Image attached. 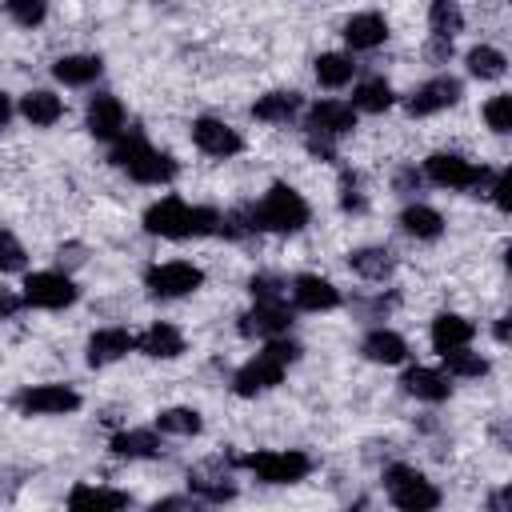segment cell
<instances>
[{"instance_id": "5", "label": "cell", "mask_w": 512, "mask_h": 512, "mask_svg": "<svg viewBox=\"0 0 512 512\" xmlns=\"http://www.w3.org/2000/svg\"><path fill=\"white\" fill-rule=\"evenodd\" d=\"M384 488H388V500L404 512H428L440 504V488L412 464H388L384 468Z\"/></svg>"}, {"instance_id": "27", "label": "cell", "mask_w": 512, "mask_h": 512, "mask_svg": "<svg viewBox=\"0 0 512 512\" xmlns=\"http://www.w3.org/2000/svg\"><path fill=\"white\" fill-rule=\"evenodd\" d=\"M348 264H352V272L364 276V280H388L392 268H396V252H392V248H380V244H368V248L348 252Z\"/></svg>"}, {"instance_id": "48", "label": "cell", "mask_w": 512, "mask_h": 512, "mask_svg": "<svg viewBox=\"0 0 512 512\" xmlns=\"http://www.w3.org/2000/svg\"><path fill=\"white\" fill-rule=\"evenodd\" d=\"M152 508H156V512H160V508H188V500H184V496H164V500H156Z\"/></svg>"}, {"instance_id": "42", "label": "cell", "mask_w": 512, "mask_h": 512, "mask_svg": "<svg viewBox=\"0 0 512 512\" xmlns=\"http://www.w3.org/2000/svg\"><path fill=\"white\" fill-rule=\"evenodd\" d=\"M264 352H268V356H276V360L288 368V364H296V360H300V352H304V348H300L296 340H288V336H272V340L264 344Z\"/></svg>"}, {"instance_id": "43", "label": "cell", "mask_w": 512, "mask_h": 512, "mask_svg": "<svg viewBox=\"0 0 512 512\" xmlns=\"http://www.w3.org/2000/svg\"><path fill=\"white\" fill-rule=\"evenodd\" d=\"M488 184H492V188H488V196L496 200V208H500V212H508V184H512V176L500 168V172H492V176H488Z\"/></svg>"}, {"instance_id": "29", "label": "cell", "mask_w": 512, "mask_h": 512, "mask_svg": "<svg viewBox=\"0 0 512 512\" xmlns=\"http://www.w3.org/2000/svg\"><path fill=\"white\" fill-rule=\"evenodd\" d=\"M312 72H316V80H320L324 88H344V84L356 76V64H352V56H344V52H320L316 64H312Z\"/></svg>"}, {"instance_id": "25", "label": "cell", "mask_w": 512, "mask_h": 512, "mask_svg": "<svg viewBox=\"0 0 512 512\" xmlns=\"http://www.w3.org/2000/svg\"><path fill=\"white\" fill-rule=\"evenodd\" d=\"M300 92H284V88H276V92H264V96H256V104H252V116L256 120H264V124H288V120H296V112H300Z\"/></svg>"}, {"instance_id": "7", "label": "cell", "mask_w": 512, "mask_h": 512, "mask_svg": "<svg viewBox=\"0 0 512 512\" xmlns=\"http://www.w3.org/2000/svg\"><path fill=\"white\" fill-rule=\"evenodd\" d=\"M12 404L24 416H64L80 408V392L68 384H28L12 396Z\"/></svg>"}, {"instance_id": "12", "label": "cell", "mask_w": 512, "mask_h": 512, "mask_svg": "<svg viewBox=\"0 0 512 512\" xmlns=\"http://www.w3.org/2000/svg\"><path fill=\"white\" fill-rule=\"evenodd\" d=\"M192 144L204 152V156H216V160H228L244 148V136L228 124V120H216V116H200L192 120Z\"/></svg>"}, {"instance_id": "38", "label": "cell", "mask_w": 512, "mask_h": 512, "mask_svg": "<svg viewBox=\"0 0 512 512\" xmlns=\"http://www.w3.org/2000/svg\"><path fill=\"white\" fill-rule=\"evenodd\" d=\"M24 264H28L24 244H20L8 228H0V276H4V272H20Z\"/></svg>"}, {"instance_id": "15", "label": "cell", "mask_w": 512, "mask_h": 512, "mask_svg": "<svg viewBox=\"0 0 512 512\" xmlns=\"http://www.w3.org/2000/svg\"><path fill=\"white\" fill-rule=\"evenodd\" d=\"M288 292H292V304L304 308V312H332V308L340 304L336 284L324 280V276H316V272H300Z\"/></svg>"}, {"instance_id": "6", "label": "cell", "mask_w": 512, "mask_h": 512, "mask_svg": "<svg viewBox=\"0 0 512 512\" xmlns=\"http://www.w3.org/2000/svg\"><path fill=\"white\" fill-rule=\"evenodd\" d=\"M200 284H204V272L192 260H164L144 272V288L160 300H180V296L196 292Z\"/></svg>"}, {"instance_id": "49", "label": "cell", "mask_w": 512, "mask_h": 512, "mask_svg": "<svg viewBox=\"0 0 512 512\" xmlns=\"http://www.w3.org/2000/svg\"><path fill=\"white\" fill-rule=\"evenodd\" d=\"M8 116H12V100H8L4 92H0V128L8 124Z\"/></svg>"}, {"instance_id": "2", "label": "cell", "mask_w": 512, "mask_h": 512, "mask_svg": "<svg viewBox=\"0 0 512 512\" xmlns=\"http://www.w3.org/2000/svg\"><path fill=\"white\" fill-rule=\"evenodd\" d=\"M120 172H128L132 180H140V184H172L176 180V172H180V164L168 156V152H160V148H152L148 144V136L144 132H120L116 140H112V156H108Z\"/></svg>"}, {"instance_id": "35", "label": "cell", "mask_w": 512, "mask_h": 512, "mask_svg": "<svg viewBox=\"0 0 512 512\" xmlns=\"http://www.w3.org/2000/svg\"><path fill=\"white\" fill-rule=\"evenodd\" d=\"M156 428L168 432V436H196L204 428V416L196 408H164L156 416Z\"/></svg>"}, {"instance_id": "32", "label": "cell", "mask_w": 512, "mask_h": 512, "mask_svg": "<svg viewBox=\"0 0 512 512\" xmlns=\"http://www.w3.org/2000/svg\"><path fill=\"white\" fill-rule=\"evenodd\" d=\"M68 504L72 508H124L132 504L128 492H116V488H92V484H76L68 492Z\"/></svg>"}, {"instance_id": "41", "label": "cell", "mask_w": 512, "mask_h": 512, "mask_svg": "<svg viewBox=\"0 0 512 512\" xmlns=\"http://www.w3.org/2000/svg\"><path fill=\"white\" fill-rule=\"evenodd\" d=\"M340 208L344 212H364V192H360V176L356 172L340 176Z\"/></svg>"}, {"instance_id": "16", "label": "cell", "mask_w": 512, "mask_h": 512, "mask_svg": "<svg viewBox=\"0 0 512 512\" xmlns=\"http://www.w3.org/2000/svg\"><path fill=\"white\" fill-rule=\"evenodd\" d=\"M84 124L96 140H116L124 132V104L112 96V92H100L88 100V112H84Z\"/></svg>"}, {"instance_id": "36", "label": "cell", "mask_w": 512, "mask_h": 512, "mask_svg": "<svg viewBox=\"0 0 512 512\" xmlns=\"http://www.w3.org/2000/svg\"><path fill=\"white\" fill-rule=\"evenodd\" d=\"M188 488H192V496H200V500H208V504H224V500H232L236 496V484L232 480H216V476H188Z\"/></svg>"}, {"instance_id": "26", "label": "cell", "mask_w": 512, "mask_h": 512, "mask_svg": "<svg viewBox=\"0 0 512 512\" xmlns=\"http://www.w3.org/2000/svg\"><path fill=\"white\" fill-rule=\"evenodd\" d=\"M400 384H404L408 396L428 400V404H440V400H448V392H452L448 376L436 372V368H408V372L400 376Z\"/></svg>"}, {"instance_id": "13", "label": "cell", "mask_w": 512, "mask_h": 512, "mask_svg": "<svg viewBox=\"0 0 512 512\" xmlns=\"http://www.w3.org/2000/svg\"><path fill=\"white\" fill-rule=\"evenodd\" d=\"M280 380H284V364H280L276 356H268V352H256L248 364L236 368L232 392H236V396H264V392H272Z\"/></svg>"}, {"instance_id": "40", "label": "cell", "mask_w": 512, "mask_h": 512, "mask_svg": "<svg viewBox=\"0 0 512 512\" xmlns=\"http://www.w3.org/2000/svg\"><path fill=\"white\" fill-rule=\"evenodd\" d=\"M284 280L280 276H272V272H256L252 280H248V292H252V300H284Z\"/></svg>"}, {"instance_id": "8", "label": "cell", "mask_w": 512, "mask_h": 512, "mask_svg": "<svg viewBox=\"0 0 512 512\" xmlns=\"http://www.w3.org/2000/svg\"><path fill=\"white\" fill-rule=\"evenodd\" d=\"M424 176L432 184H440V188H484L492 172L488 168H476L460 152H432L424 160Z\"/></svg>"}, {"instance_id": "11", "label": "cell", "mask_w": 512, "mask_h": 512, "mask_svg": "<svg viewBox=\"0 0 512 512\" xmlns=\"http://www.w3.org/2000/svg\"><path fill=\"white\" fill-rule=\"evenodd\" d=\"M304 128H308V136L344 140V136L356 128V108H352V104H344V100H320V104H312V108H308Z\"/></svg>"}, {"instance_id": "50", "label": "cell", "mask_w": 512, "mask_h": 512, "mask_svg": "<svg viewBox=\"0 0 512 512\" xmlns=\"http://www.w3.org/2000/svg\"><path fill=\"white\" fill-rule=\"evenodd\" d=\"M496 340H508V316L496 320Z\"/></svg>"}, {"instance_id": "44", "label": "cell", "mask_w": 512, "mask_h": 512, "mask_svg": "<svg viewBox=\"0 0 512 512\" xmlns=\"http://www.w3.org/2000/svg\"><path fill=\"white\" fill-rule=\"evenodd\" d=\"M308 152L320 156V160H336V140H324V136H304Z\"/></svg>"}, {"instance_id": "33", "label": "cell", "mask_w": 512, "mask_h": 512, "mask_svg": "<svg viewBox=\"0 0 512 512\" xmlns=\"http://www.w3.org/2000/svg\"><path fill=\"white\" fill-rule=\"evenodd\" d=\"M428 24H432V36L452 40V36L464 28V12H460L456 0H432V4H428Z\"/></svg>"}, {"instance_id": "21", "label": "cell", "mask_w": 512, "mask_h": 512, "mask_svg": "<svg viewBox=\"0 0 512 512\" xmlns=\"http://www.w3.org/2000/svg\"><path fill=\"white\" fill-rule=\"evenodd\" d=\"M360 352H364V360H372V364H404V360H408V344H404V336L392 332V328H372V332L360 340Z\"/></svg>"}, {"instance_id": "9", "label": "cell", "mask_w": 512, "mask_h": 512, "mask_svg": "<svg viewBox=\"0 0 512 512\" xmlns=\"http://www.w3.org/2000/svg\"><path fill=\"white\" fill-rule=\"evenodd\" d=\"M460 96H464V84L456 76H432L404 96V112L408 116H436V112L460 104Z\"/></svg>"}, {"instance_id": "37", "label": "cell", "mask_w": 512, "mask_h": 512, "mask_svg": "<svg viewBox=\"0 0 512 512\" xmlns=\"http://www.w3.org/2000/svg\"><path fill=\"white\" fill-rule=\"evenodd\" d=\"M4 8H8V16H12L16 24H24V28H36V24H44V16H48V0H4Z\"/></svg>"}, {"instance_id": "30", "label": "cell", "mask_w": 512, "mask_h": 512, "mask_svg": "<svg viewBox=\"0 0 512 512\" xmlns=\"http://www.w3.org/2000/svg\"><path fill=\"white\" fill-rule=\"evenodd\" d=\"M464 64H468V76H476V80H500L504 68H508V56L500 48H492V44H476L464 56Z\"/></svg>"}, {"instance_id": "34", "label": "cell", "mask_w": 512, "mask_h": 512, "mask_svg": "<svg viewBox=\"0 0 512 512\" xmlns=\"http://www.w3.org/2000/svg\"><path fill=\"white\" fill-rule=\"evenodd\" d=\"M440 356H444L448 376H460V380H480V376L488 372V360H484L480 352H468V344H464V348H452V352H440Z\"/></svg>"}, {"instance_id": "45", "label": "cell", "mask_w": 512, "mask_h": 512, "mask_svg": "<svg viewBox=\"0 0 512 512\" xmlns=\"http://www.w3.org/2000/svg\"><path fill=\"white\" fill-rule=\"evenodd\" d=\"M20 304H24V296H16L12 288H0V320L16 316V312H20Z\"/></svg>"}, {"instance_id": "47", "label": "cell", "mask_w": 512, "mask_h": 512, "mask_svg": "<svg viewBox=\"0 0 512 512\" xmlns=\"http://www.w3.org/2000/svg\"><path fill=\"white\" fill-rule=\"evenodd\" d=\"M428 56H432V60H444V56H452V40H444V36H432V44H428Z\"/></svg>"}, {"instance_id": "19", "label": "cell", "mask_w": 512, "mask_h": 512, "mask_svg": "<svg viewBox=\"0 0 512 512\" xmlns=\"http://www.w3.org/2000/svg\"><path fill=\"white\" fill-rule=\"evenodd\" d=\"M136 348H140L144 356H152V360H176V356L184 352V336H180L176 324L156 320V324H148V328L136 336Z\"/></svg>"}, {"instance_id": "1", "label": "cell", "mask_w": 512, "mask_h": 512, "mask_svg": "<svg viewBox=\"0 0 512 512\" xmlns=\"http://www.w3.org/2000/svg\"><path fill=\"white\" fill-rule=\"evenodd\" d=\"M220 228V212L204 204H188L180 196H164L148 204L144 212V232L164 236V240H192V236H212Z\"/></svg>"}, {"instance_id": "4", "label": "cell", "mask_w": 512, "mask_h": 512, "mask_svg": "<svg viewBox=\"0 0 512 512\" xmlns=\"http://www.w3.org/2000/svg\"><path fill=\"white\" fill-rule=\"evenodd\" d=\"M236 464L248 468L264 484H300L312 472V456L300 448H260V452L240 456Z\"/></svg>"}, {"instance_id": "31", "label": "cell", "mask_w": 512, "mask_h": 512, "mask_svg": "<svg viewBox=\"0 0 512 512\" xmlns=\"http://www.w3.org/2000/svg\"><path fill=\"white\" fill-rule=\"evenodd\" d=\"M392 84L384 80V76H372V80H360L356 84V92H352V108L356 112H384V108H392Z\"/></svg>"}, {"instance_id": "10", "label": "cell", "mask_w": 512, "mask_h": 512, "mask_svg": "<svg viewBox=\"0 0 512 512\" xmlns=\"http://www.w3.org/2000/svg\"><path fill=\"white\" fill-rule=\"evenodd\" d=\"M76 296H80V288L72 284L68 272H32L24 280V304H32V308L56 312V308L76 304Z\"/></svg>"}, {"instance_id": "3", "label": "cell", "mask_w": 512, "mask_h": 512, "mask_svg": "<svg viewBox=\"0 0 512 512\" xmlns=\"http://www.w3.org/2000/svg\"><path fill=\"white\" fill-rule=\"evenodd\" d=\"M308 200L292 188V184H284V180H276L264 196H260V204H252L248 208V224H252V232H300L304 224H308Z\"/></svg>"}, {"instance_id": "20", "label": "cell", "mask_w": 512, "mask_h": 512, "mask_svg": "<svg viewBox=\"0 0 512 512\" xmlns=\"http://www.w3.org/2000/svg\"><path fill=\"white\" fill-rule=\"evenodd\" d=\"M472 320L468 316H460V312H440V316H432V348L436 352H452V348H464V344H472Z\"/></svg>"}, {"instance_id": "22", "label": "cell", "mask_w": 512, "mask_h": 512, "mask_svg": "<svg viewBox=\"0 0 512 512\" xmlns=\"http://www.w3.org/2000/svg\"><path fill=\"white\" fill-rule=\"evenodd\" d=\"M100 72H104V60H100V56H88V52L60 56V60L52 64V76H56L60 84H68V88H84V84L100 80Z\"/></svg>"}, {"instance_id": "17", "label": "cell", "mask_w": 512, "mask_h": 512, "mask_svg": "<svg viewBox=\"0 0 512 512\" xmlns=\"http://www.w3.org/2000/svg\"><path fill=\"white\" fill-rule=\"evenodd\" d=\"M388 40V20L380 12H356L344 20V44L352 52H372Z\"/></svg>"}, {"instance_id": "18", "label": "cell", "mask_w": 512, "mask_h": 512, "mask_svg": "<svg viewBox=\"0 0 512 512\" xmlns=\"http://www.w3.org/2000/svg\"><path fill=\"white\" fill-rule=\"evenodd\" d=\"M136 348V336L128 328H96L88 336V364L92 368H104V364H116L120 356H128Z\"/></svg>"}, {"instance_id": "23", "label": "cell", "mask_w": 512, "mask_h": 512, "mask_svg": "<svg viewBox=\"0 0 512 512\" xmlns=\"http://www.w3.org/2000/svg\"><path fill=\"white\" fill-rule=\"evenodd\" d=\"M20 116L32 124V128H52L60 116H64V100L48 88H32L20 96Z\"/></svg>"}, {"instance_id": "24", "label": "cell", "mask_w": 512, "mask_h": 512, "mask_svg": "<svg viewBox=\"0 0 512 512\" xmlns=\"http://www.w3.org/2000/svg\"><path fill=\"white\" fill-rule=\"evenodd\" d=\"M108 448L116 456H124V460H152V456L164 452V444H160V436L152 428H124V432H116L108 440Z\"/></svg>"}, {"instance_id": "28", "label": "cell", "mask_w": 512, "mask_h": 512, "mask_svg": "<svg viewBox=\"0 0 512 512\" xmlns=\"http://www.w3.org/2000/svg\"><path fill=\"white\" fill-rule=\"evenodd\" d=\"M400 228L412 236V240H436L444 232V216L432 208V204H408L400 212Z\"/></svg>"}, {"instance_id": "46", "label": "cell", "mask_w": 512, "mask_h": 512, "mask_svg": "<svg viewBox=\"0 0 512 512\" xmlns=\"http://www.w3.org/2000/svg\"><path fill=\"white\" fill-rule=\"evenodd\" d=\"M412 188H420V172L416 168H400L396 172V192H412Z\"/></svg>"}, {"instance_id": "39", "label": "cell", "mask_w": 512, "mask_h": 512, "mask_svg": "<svg viewBox=\"0 0 512 512\" xmlns=\"http://www.w3.org/2000/svg\"><path fill=\"white\" fill-rule=\"evenodd\" d=\"M484 120H488V128L492 132H508L512 128V96L508 92H500V96H492L488 104H484Z\"/></svg>"}, {"instance_id": "14", "label": "cell", "mask_w": 512, "mask_h": 512, "mask_svg": "<svg viewBox=\"0 0 512 512\" xmlns=\"http://www.w3.org/2000/svg\"><path fill=\"white\" fill-rule=\"evenodd\" d=\"M288 328H292V312L284 308V300H256L240 316V336L272 340V336H288Z\"/></svg>"}]
</instances>
